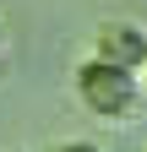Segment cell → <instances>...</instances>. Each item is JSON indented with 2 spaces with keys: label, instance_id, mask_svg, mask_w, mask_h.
Wrapping results in <instances>:
<instances>
[{
  "label": "cell",
  "instance_id": "obj_1",
  "mask_svg": "<svg viewBox=\"0 0 147 152\" xmlns=\"http://www.w3.org/2000/svg\"><path fill=\"white\" fill-rule=\"evenodd\" d=\"M71 87H76V98L87 114H98V120H131V114L142 109V76L136 71H125V65H109L98 60V54H87V60L71 71Z\"/></svg>",
  "mask_w": 147,
  "mask_h": 152
},
{
  "label": "cell",
  "instance_id": "obj_2",
  "mask_svg": "<svg viewBox=\"0 0 147 152\" xmlns=\"http://www.w3.org/2000/svg\"><path fill=\"white\" fill-rule=\"evenodd\" d=\"M93 54L142 76V71H147V27H142V22H125V16L98 22V33H93Z\"/></svg>",
  "mask_w": 147,
  "mask_h": 152
},
{
  "label": "cell",
  "instance_id": "obj_3",
  "mask_svg": "<svg viewBox=\"0 0 147 152\" xmlns=\"http://www.w3.org/2000/svg\"><path fill=\"white\" fill-rule=\"evenodd\" d=\"M54 152H104V147H98V141H60Z\"/></svg>",
  "mask_w": 147,
  "mask_h": 152
},
{
  "label": "cell",
  "instance_id": "obj_4",
  "mask_svg": "<svg viewBox=\"0 0 147 152\" xmlns=\"http://www.w3.org/2000/svg\"><path fill=\"white\" fill-rule=\"evenodd\" d=\"M0 54H6V22H0Z\"/></svg>",
  "mask_w": 147,
  "mask_h": 152
},
{
  "label": "cell",
  "instance_id": "obj_5",
  "mask_svg": "<svg viewBox=\"0 0 147 152\" xmlns=\"http://www.w3.org/2000/svg\"><path fill=\"white\" fill-rule=\"evenodd\" d=\"M142 87H147V71H142Z\"/></svg>",
  "mask_w": 147,
  "mask_h": 152
}]
</instances>
